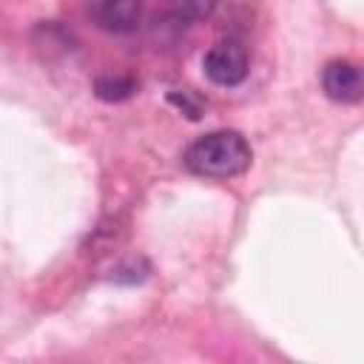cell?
I'll list each match as a JSON object with an SVG mask.
<instances>
[{
    "mask_svg": "<svg viewBox=\"0 0 364 364\" xmlns=\"http://www.w3.org/2000/svg\"><path fill=\"white\" fill-rule=\"evenodd\" d=\"M136 80L128 77V74H105V77H97L94 80V94L105 102H122L128 97H134L136 91Z\"/></svg>",
    "mask_w": 364,
    "mask_h": 364,
    "instance_id": "cell-5",
    "label": "cell"
},
{
    "mask_svg": "<svg viewBox=\"0 0 364 364\" xmlns=\"http://www.w3.org/2000/svg\"><path fill=\"white\" fill-rule=\"evenodd\" d=\"M168 102L176 105L188 119H199V117H202V100L193 97L191 91H171V94H168Z\"/></svg>",
    "mask_w": 364,
    "mask_h": 364,
    "instance_id": "cell-7",
    "label": "cell"
},
{
    "mask_svg": "<svg viewBox=\"0 0 364 364\" xmlns=\"http://www.w3.org/2000/svg\"><path fill=\"white\" fill-rule=\"evenodd\" d=\"M202 68L213 85L233 88L247 77V51L236 40H222L210 46V51L202 60Z\"/></svg>",
    "mask_w": 364,
    "mask_h": 364,
    "instance_id": "cell-2",
    "label": "cell"
},
{
    "mask_svg": "<svg viewBox=\"0 0 364 364\" xmlns=\"http://www.w3.org/2000/svg\"><path fill=\"white\" fill-rule=\"evenodd\" d=\"M321 88L336 102H358L361 100V71L350 60H333L321 71Z\"/></svg>",
    "mask_w": 364,
    "mask_h": 364,
    "instance_id": "cell-4",
    "label": "cell"
},
{
    "mask_svg": "<svg viewBox=\"0 0 364 364\" xmlns=\"http://www.w3.org/2000/svg\"><path fill=\"white\" fill-rule=\"evenodd\" d=\"M216 9V0H173V14L179 20H205Z\"/></svg>",
    "mask_w": 364,
    "mask_h": 364,
    "instance_id": "cell-6",
    "label": "cell"
},
{
    "mask_svg": "<svg viewBox=\"0 0 364 364\" xmlns=\"http://www.w3.org/2000/svg\"><path fill=\"white\" fill-rule=\"evenodd\" d=\"M185 168L205 179H233L250 168V145L239 131H210L185 151Z\"/></svg>",
    "mask_w": 364,
    "mask_h": 364,
    "instance_id": "cell-1",
    "label": "cell"
},
{
    "mask_svg": "<svg viewBox=\"0 0 364 364\" xmlns=\"http://www.w3.org/2000/svg\"><path fill=\"white\" fill-rule=\"evenodd\" d=\"M91 17L108 34H128L142 20V0H94Z\"/></svg>",
    "mask_w": 364,
    "mask_h": 364,
    "instance_id": "cell-3",
    "label": "cell"
}]
</instances>
